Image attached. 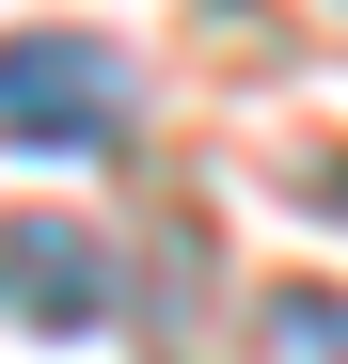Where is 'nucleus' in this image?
Instances as JSON below:
<instances>
[{
  "label": "nucleus",
  "instance_id": "nucleus-1",
  "mask_svg": "<svg viewBox=\"0 0 348 364\" xmlns=\"http://www.w3.org/2000/svg\"><path fill=\"white\" fill-rule=\"evenodd\" d=\"M127 48L111 32H0V143L16 159H111L127 143Z\"/></svg>",
  "mask_w": 348,
  "mask_h": 364
},
{
  "label": "nucleus",
  "instance_id": "nucleus-2",
  "mask_svg": "<svg viewBox=\"0 0 348 364\" xmlns=\"http://www.w3.org/2000/svg\"><path fill=\"white\" fill-rule=\"evenodd\" d=\"M111 301H127V269H111L95 222H64V206L0 222V333H95Z\"/></svg>",
  "mask_w": 348,
  "mask_h": 364
},
{
  "label": "nucleus",
  "instance_id": "nucleus-3",
  "mask_svg": "<svg viewBox=\"0 0 348 364\" xmlns=\"http://www.w3.org/2000/svg\"><path fill=\"white\" fill-rule=\"evenodd\" d=\"M269 364H348V285H269Z\"/></svg>",
  "mask_w": 348,
  "mask_h": 364
}]
</instances>
